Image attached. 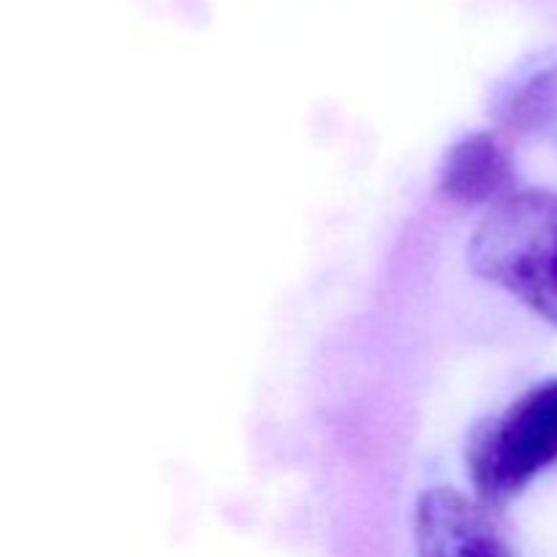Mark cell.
Returning <instances> with one entry per match:
<instances>
[{"mask_svg": "<svg viewBox=\"0 0 557 557\" xmlns=\"http://www.w3.org/2000/svg\"><path fill=\"white\" fill-rule=\"evenodd\" d=\"M473 275L557 326V194L515 190L493 205L468 243Z\"/></svg>", "mask_w": 557, "mask_h": 557, "instance_id": "6da1fadb", "label": "cell"}, {"mask_svg": "<svg viewBox=\"0 0 557 557\" xmlns=\"http://www.w3.org/2000/svg\"><path fill=\"white\" fill-rule=\"evenodd\" d=\"M438 194L455 205H498L515 194V163L504 141L490 131L468 134L446 152Z\"/></svg>", "mask_w": 557, "mask_h": 557, "instance_id": "277c9868", "label": "cell"}, {"mask_svg": "<svg viewBox=\"0 0 557 557\" xmlns=\"http://www.w3.org/2000/svg\"><path fill=\"white\" fill-rule=\"evenodd\" d=\"M413 536L419 557H511L484 504L455 487H430L419 495Z\"/></svg>", "mask_w": 557, "mask_h": 557, "instance_id": "3957f363", "label": "cell"}, {"mask_svg": "<svg viewBox=\"0 0 557 557\" xmlns=\"http://www.w3.org/2000/svg\"><path fill=\"white\" fill-rule=\"evenodd\" d=\"M557 112V69L528 82L509 107V125L517 131H536Z\"/></svg>", "mask_w": 557, "mask_h": 557, "instance_id": "5b68a950", "label": "cell"}, {"mask_svg": "<svg viewBox=\"0 0 557 557\" xmlns=\"http://www.w3.org/2000/svg\"><path fill=\"white\" fill-rule=\"evenodd\" d=\"M557 462V379L517 397L500 417L479 424L468 471L482 504L500 506Z\"/></svg>", "mask_w": 557, "mask_h": 557, "instance_id": "7a4b0ae2", "label": "cell"}]
</instances>
